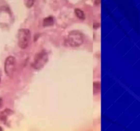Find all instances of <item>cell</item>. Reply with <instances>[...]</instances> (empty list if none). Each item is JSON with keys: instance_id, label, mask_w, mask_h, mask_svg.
<instances>
[{"instance_id": "obj_10", "label": "cell", "mask_w": 140, "mask_h": 131, "mask_svg": "<svg viewBox=\"0 0 140 131\" xmlns=\"http://www.w3.org/2000/svg\"><path fill=\"white\" fill-rule=\"evenodd\" d=\"M101 0H95L94 4H95V5H96V6H99V4H101Z\"/></svg>"}, {"instance_id": "obj_4", "label": "cell", "mask_w": 140, "mask_h": 131, "mask_svg": "<svg viewBox=\"0 0 140 131\" xmlns=\"http://www.w3.org/2000/svg\"><path fill=\"white\" fill-rule=\"evenodd\" d=\"M16 70V59L13 56L6 57L4 62V71L8 77H12Z\"/></svg>"}, {"instance_id": "obj_9", "label": "cell", "mask_w": 140, "mask_h": 131, "mask_svg": "<svg viewBox=\"0 0 140 131\" xmlns=\"http://www.w3.org/2000/svg\"><path fill=\"white\" fill-rule=\"evenodd\" d=\"M24 4L27 8H30L34 6V0H24Z\"/></svg>"}, {"instance_id": "obj_13", "label": "cell", "mask_w": 140, "mask_h": 131, "mask_svg": "<svg viewBox=\"0 0 140 131\" xmlns=\"http://www.w3.org/2000/svg\"><path fill=\"white\" fill-rule=\"evenodd\" d=\"M0 83H1V78H0Z\"/></svg>"}, {"instance_id": "obj_3", "label": "cell", "mask_w": 140, "mask_h": 131, "mask_svg": "<svg viewBox=\"0 0 140 131\" xmlns=\"http://www.w3.org/2000/svg\"><path fill=\"white\" fill-rule=\"evenodd\" d=\"M48 60H49L48 53L45 51H40L37 54H36L34 61L32 64V67L36 70H41L48 62Z\"/></svg>"}, {"instance_id": "obj_5", "label": "cell", "mask_w": 140, "mask_h": 131, "mask_svg": "<svg viewBox=\"0 0 140 131\" xmlns=\"http://www.w3.org/2000/svg\"><path fill=\"white\" fill-rule=\"evenodd\" d=\"M54 24V19L52 16H49L44 19L43 22V27H49L52 26Z\"/></svg>"}, {"instance_id": "obj_7", "label": "cell", "mask_w": 140, "mask_h": 131, "mask_svg": "<svg viewBox=\"0 0 140 131\" xmlns=\"http://www.w3.org/2000/svg\"><path fill=\"white\" fill-rule=\"evenodd\" d=\"M75 14L78 17L79 19H81V20H84L85 19V14H84L83 12L81 10L79 9V8H76L75 10Z\"/></svg>"}, {"instance_id": "obj_11", "label": "cell", "mask_w": 140, "mask_h": 131, "mask_svg": "<svg viewBox=\"0 0 140 131\" xmlns=\"http://www.w3.org/2000/svg\"><path fill=\"white\" fill-rule=\"evenodd\" d=\"M2 105H3V100H2V98H0V108L2 107Z\"/></svg>"}, {"instance_id": "obj_12", "label": "cell", "mask_w": 140, "mask_h": 131, "mask_svg": "<svg viewBox=\"0 0 140 131\" xmlns=\"http://www.w3.org/2000/svg\"><path fill=\"white\" fill-rule=\"evenodd\" d=\"M0 131H3V128L0 126Z\"/></svg>"}, {"instance_id": "obj_8", "label": "cell", "mask_w": 140, "mask_h": 131, "mask_svg": "<svg viewBox=\"0 0 140 131\" xmlns=\"http://www.w3.org/2000/svg\"><path fill=\"white\" fill-rule=\"evenodd\" d=\"M101 90V83L97 82L94 83V92L95 94H98Z\"/></svg>"}, {"instance_id": "obj_1", "label": "cell", "mask_w": 140, "mask_h": 131, "mask_svg": "<svg viewBox=\"0 0 140 131\" xmlns=\"http://www.w3.org/2000/svg\"><path fill=\"white\" fill-rule=\"evenodd\" d=\"M66 42L71 47H79L83 43V36L79 31H71L68 34Z\"/></svg>"}, {"instance_id": "obj_6", "label": "cell", "mask_w": 140, "mask_h": 131, "mask_svg": "<svg viewBox=\"0 0 140 131\" xmlns=\"http://www.w3.org/2000/svg\"><path fill=\"white\" fill-rule=\"evenodd\" d=\"M13 113V111L12 110H10V109H6L5 110L0 113V120L2 121H6V119H7V116L8 115L12 114Z\"/></svg>"}, {"instance_id": "obj_2", "label": "cell", "mask_w": 140, "mask_h": 131, "mask_svg": "<svg viewBox=\"0 0 140 131\" xmlns=\"http://www.w3.org/2000/svg\"><path fill=\"white\" fill-rule=\"evenodd\" d=\"M18 45L22 49H26L30 45L31 40V32L30 30L23 28L19 30L17 34Z\"/></svg>"}]
</instances>
